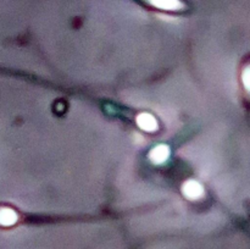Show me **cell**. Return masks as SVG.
<instances>
[{"mask_svg":"<svg viewBox=\"0 0 250 249\" xmlns=\"http://www.w3.org/2000/svg\"><path fill=\"white\" fill-rule=\"evenodd\" d=\"M168 156H170V149L164 144L156 145L155 148L151 149L150 154H149V158L154 164H164L167 160Z\"/></svg>","mask_w":250,"mask_h":249,"instance_id":"7a4b0ae2","label":"cell"},{"mask_svg":"<svg viewBox=\"0 0 250 249\" xmlns=\"http://www.w3.org/2000/svg\"><path fill=\"white\" fill-rule=\"evenodd\" d=\"M153 6L163 10H180L183 7V4L180 0H149Z\"/></svg>","mask_w":250,"mask_h":249,"instance_id":"277c9868","label":"cell"},{"mask_svg":"<svg viewBox=\"0 0 250 249\" xmlns=\"http://www.w3.org/2000/svg\"><path fill=\"white\" fill-rule=\"evenodd\" d=\"M17 221V214L10 208H0V225L12 226Z\"/></svg>","mask_w":250,"mask_h":249,"instance_id":"5b68a950","label":"cell"},{"mask_svg":"<svg viewBox=\"0 0 250 249\" xmlns=\"http://www.w3.org/2000/svg\"><path fill=\"white\" fill-rule=\"evenodd\" d=\"M248 72H249V70L248 68H246V71H244V73H243V82H244V85H246L247 89H248Z\"/></svg>","mask_w":250,"mask_h":249,"instance_id":"8992f818","label":"cell"},{"mask_svg":"<svg viewBox=\"0 0 250 249\" xmlns=\"http://www.w3.org/2000/svg\"><path fill=\"white\" fill-rule=\"evenodd\" d=\"M182 192L188 199L192 200L199 199V198L203 197V194H204V189H203L202 185H200L199 182H197V181L193 180L187 181V182L183 185Z\"/></svg>","mask_w":250,"mask_h":249,"instance_id":"6da1fadb","label":"cell"},{"mask_svg":"<svg viewBox=\"0 0 250 249\" xmlns=\"http://www.w3.org/2000/svg\"><path fill=\"white\" fill-rule=\"evenodd\" d=\"M137 124L142 129L146 132H154L158 129V122L155 117L151 116L150 114H141L137 116Z\"/></svg>","mask_w":250,"mask_h":249,"instance_id":"3957f363","label":"cell"}]
</instances>
